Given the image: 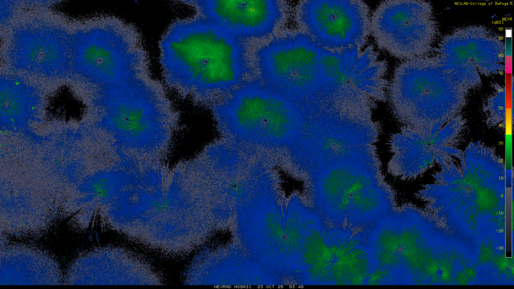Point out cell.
I'll return each mask as SVG.
<instances>
[{"instance_id":"1","label":"cell","mask_w":514,"mask_h":289,"mask_svg":"<svg viewBox=\"0 0 514 289\" xmlns=\"http://www.w3.org/2000/svg\"><path fill=\"white\" fill-rule=\"evenodd\" d=\"M159 49L166 84L192 98L232 91L249 72L241 40L197 14L171 23Z\"/></svg>"},{"instance_id":"2","label":"cell","mask_w":514,"mask_h":289,"mask_svg":"<svg viewBox=\"0 0 514 289\" xmlns=\"http://www.w3.org/2000/svg\"><path fill=\"white\" fill-rule=\"evenodd\" d=\"M377 158L345 157L317 170L319 216L329 224L364 230L394 208V193Z\"/></svg>"},{"instance_id":"3","label":"cell","mask_w":514,"mask_h":289,"mask_svg":"<svg viewBox=\"0 0 514 289\" xmlns=\"http://www.w3.org/2000/svg\"><path fill=\"white\" fill-rule=\"evenodd\" d=\"M74 74L104 89L149 84L150 61L134 25L119 19L72 35Z\"/></svg>"},{"instance_id":"4","label":"cell","mask_w":514,"mask_h":289,"mask_svg":"<svg viewBox=\"0 0 514 289\" xmlns=\"http://www.w3.org/2000/svg\"><path fill=\"white\" fill-rule=\"evenodd\" d=\"M217 114L243 129L270 138H283L304 118L294 103L263 85L259 79L244 80L215 107Z\"/></svg>"},{"instance_id":"5","label":"cell","mask_w":514,"mask_h":289,"mask_svg":"<svg viewBox=\"0 0 514 289\" xmlns=\"http://www.w3.org/2000/svg\"><path fill=\"white\" fill-rule=\"evenodd\" d=\"M298 17L304 32L330 50L363 48L371 34L370 9L362 1H304Z\"/></svg>"},{"instance_id":"6","label":"cell","mask_w":514,"mask_h":289,"mask_svg":"<svg viewBox=\"0 0 514 289\" xmlns=\"http://www.w3.org/2000/svg\"><path fill=\"white\" fill-rule=\"evenodd\" d=\"M465 120L457 116L444 125L433 126L404 125L390 139L393 154L388 171L401 179H415L430 169L440 159L457 156V148Z\"/></svg>"},{"instance_id":"7","label":"cell","mask_w":514,"mask_h":289,"mask_svg":"<svg viewBox=\"0 0 514 289\" xmlns=\"http://www.w3.org/2000/svg\"><path fill=\"white\" fill-rule=\"evenodd\" d=\"M11 67L23 73L49 79L74 74L72 35L44 24H28L13 33L8 50Z\"/></svg>"},{"instance_id":"8","label":"cell","mask_w":514,"mask_h":289,"mask_svg":"<svg viewBox=\"0 0 514 289\" xmlns=\"http://www.w3.org/2000/svg\"><path fill=\"white\" fill-rule=\"evenodd\" d=\"M195 13L215 23L239 39L269 36L282 12L277 1H189L182 2Z\"/></svg>"},{"instance_id":"9","label":"cell","mask_w":514,"mask_h":289,"mask_svg":"<svg viewBox=\"0 0 514 289\" xmlns=\"http://www.w3.org/2000/svg\"><path fill=\"white\" fill-rule=\"evenodd\" d=\"M419 11L413 1L381 2L371 15V34L377 45L396 57H413L420 45Z\"/></svg>"},{"instance_id":"10","label":"cell","mask_w":514,"mask_h":289,"mask_svg":"<svg viewBox=\"0 0 514 289\" xmlns=\"http://www.w3.org/2000/svg\"><path fill=\"white\" fill-rule=\"evenodd\" d=\"M35 88L22 78L4 75L1 78V112L4 119L15 122L35 109Z\"/></svg>"},{"instance_id":"11","label":"cell","mask_w":514,"mask_h":289,"mask_svg":"<svg viewBox=\"0 0 514 289\" xmlns=\"http://www.w3.org/2000/svg\"><path fill=\"white\" fill-rule=\"evenodd\" d=\"M496 95L490 99L485 107L487 123L491 127L501 125L506 120L504 94Z\"/></svg>"}]
</instances>
